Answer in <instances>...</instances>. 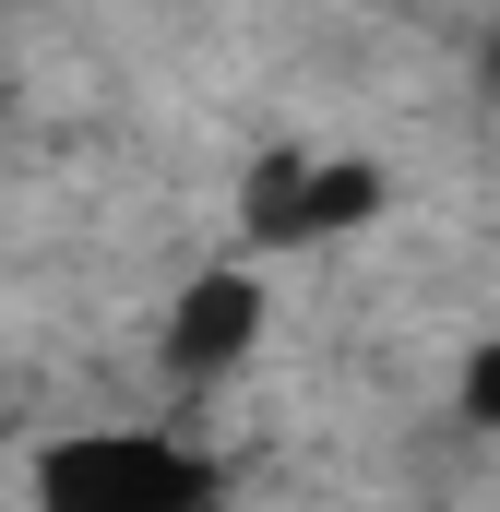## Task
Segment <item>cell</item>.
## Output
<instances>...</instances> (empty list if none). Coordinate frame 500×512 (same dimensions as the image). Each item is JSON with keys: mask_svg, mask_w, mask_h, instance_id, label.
Masks as SVG:
<instances>
[{"mask_svg": "<svg viewBox=\"0 0 500 512\" xmlns=\"http://www.w3.org/2000/svg\"><path fill=\"white\" fill-rule=\"evenodd\" d=\"M250 346H262V274H239V262L191 274L179 310H167V370L179 382H215V370H239Z\"/></svg>", "mask_w": 500, "mask_h": 512, "instance_id": "7a4b0ae2", "label": "cell"}, {"mask_svg": "<svg viewBox=\"0 0 500 512\" xmlns=\"http://www.w3.org/2000/svg\"><path fill=\"white\" fill-rule=\"evenodd\" d=\"M465 417H477V429H500V334L465 358Z\"/></svg>", "mask_w": 500, "mask_h": 512, "instance_id": "277c9868", "label": "cell"}, {"mask_svg": "<svg viewBox=\"0 0 500 512\" xmlns=\"http://www.w3.org/2000/svg\"><path fill=\"white\" fill-rule=\"evenodd\" d=\"M381 203L370 167H274L262 191H250V227L262 239H322V227H358Z\"/></svg>", "mask_w": 500, "mask_h": 512, "instance_id": "3957f363", "label": "cell"}, {"mask_svg": "<svg viewBox=\"0 0 500 512\" xmlns=\"http://www.w3.org/2000/svg\"><path fill=\"white\" fill-rule=\"evenodd\" d=\"M489 84H500V48H489Z\"/></svg>", "mask_w": 500, "mask_h": 512, "instance_id": "5b68a950", "label": "cell"}, {"mask_svg": "<svg viewBox=\"0 0 500 512\" xmlns=\"http://www.w3.org/2000/svg\"><path fill=\"white\" fill-rule=\"evenodd\" d=\"M215 477L155 429H72L36 465V512H203Z\"/></svg>", "mask_w": 500, "mask_h": 512, "instance_id": "6da1fadb", "label": "cell"}]
</instances>
